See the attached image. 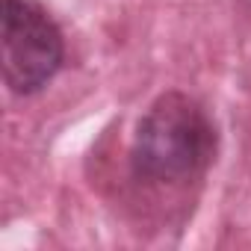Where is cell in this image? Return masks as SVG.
<instances>
[{"label": "cell", "instance_id": "cell-1", "mask_svg": "<svg viewBox=\"0 0 251 251\" xmlns=\"http://www.w3.org/2000/svg\"><path fill=\"white\" fill-rule=\"evenodd\" d=\"M216 157V124L207 109L183 95H160L142 115L133 136V175L151 183H183L198 177Z\"/></svg>", "mask_w": 251, "mask_h": 251}, {"label": "cell", "instance_id": "cell-2", "mask_svg": "<svg viewBox=\"0 0 251 251\" xmlns=\"http://www.w3.org/2000/svg\"><path fill=\"white\" fill-rule=\"evenodd\" d=\"M3 80L15 95H33L59 71L62 33L39 0H3Z\"/></svg>", "mask_w": 251, "mask_h": 251}]
</instances>
